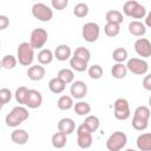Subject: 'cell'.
Here are the masks:
<instances>
[{"label": "cell", "mask_w": 151, "mask_h": 151, "mask_svg": "<svg viewBox=\"0 0 151 151\" xmlns=\"http://www.w3.org/2000/svg\"><path fill=\"white\" fill-rule=\"evenodd\" d=\"M29 117L28 110L24 106H14L5 118V123L9 127H17L27 120Z\"/></svg>", "instance_id": "obj_1"}, {"label": "cell", "mask_w": 151, "mask_h": 151, "mask_svg": "<svg viewBox=\"0 0 151 151\" xmlns=\"http://www.w3.org/2000/svg\"><path fill=\"white\" fill-rule=\"evenodd\" d=\"M17 58L20 65L22 66H29L32 65L33 60H34V48L33 46L27 42L24 41L18 46L17 50Z\"/></svg>", "instance_id": "obj_2"}, {"label": "cell", "mask_w": 151, "mask_h": 151, "mask_svg": "<svg viewBox=\"0 0 151 151\" xmlns=\"http://www.w3.org/2000/svg\"><path fill=\"white\" fill-rule=\"evenodd\" d=\"M127 144V136L122 131H114L106 140V149L109 151H120Z\"/></svg>", "instance_id": "obj_3"}, {"label": "cell", "mask_w": 151, "mask_h": 151, "mask_svg": "<svg viewBox=\"0 0 151 151\" xmlns=\"http://www.w3.org/2000/svg\"><path fill=\"white\" fill-rule=\"evenodd\" d=\"M92 131L83 123L77 127V144L80 149H88L92 145Z\"/></svg>", "instance_id": "obj_4"}, {"label": "cell", "mask_w": 151, "mask_h": 151, "mask_svg": "<svg viewBox=\"0 0 151 151\" xmlns=\"http://www.w3.org/2000/svg\"><path fill=\"white\" fill-rule=\"evenodd\" d=\"M113 114L114 118L118 120H126L130 118L131 116V110H130V105L129 101L125 98H118L114 100L113 103Z\"/></svg>", "instance_id": "obj_5"}, {"label": "cell", "mask_w": 151, "mask_h": 151, "mask_svg": "<svg viewBox=\"0 0 151 151\" xmlns=\"http://www.w3.org/2000/svg\"><path fill=\"white\" fill-rule=\"evenodd\" d=\"M32 15L39 21L47 22L53 18V11L51 7L42 2H35L32 6Z\"/></svg>", "instance_id": "obj_6"}, {"label": "cell", "mask_w": 151, "mask_h": 151, "mask_svg": "<svg viewBox=\"0 0 151 151\" xmlns=\"http://www.w3.org/2000/svg\"><path fill=\"white\" fill-rule=\"evenodd\" d=\"M83 39L87 42H96L100 35V27L97 22H86L81 29Z\"/></svg>", "instance_id": "obj_7"}, {"label": "cell", "mask_w": 151, "mask_h": 151, "mask_svg": "<svg viewBox=\"0 0 151 151\" xmlns=\"http://www.w3.org/2000/svg\"><path fill=\"white\" fill-rule=\"evenodd\" d=\"M48 39V34L47 31L45 28H34L31 32V37H29V44L33 46L34 50H40L45 46V44L47 42Z\"/></svg>", "instance_id": "obj_8"}, {"label": "cell", "mask_w": 151, "mask_h": 151, "mask_svg": "<svg viewBox=\"0 0 151 151\" xmlns=\"http://www.w3.org/2000/svg\"><path fill=\"white\" fill-rule=\"evenodd\" d=\"M126 67L127 70L137 76H144L149 71V64L146 60L142 59V58H132L129 59L126 63Z\"/></svg>", "instance_id": "obj_9"}, {"label": "cell", "mask_w": 151, "mask_h": 151, "mask_svg": "<svg viewBox=\"0 0 151 151\" xmlns=\"http://www.w3.org/2000/svg\"><path fill=\"white\" fill-rule=\"evenodd\" d=\"M134 51L142 58L151 57V41L146 38H138L134 41Z\"/></svg>", "instance_id": "obj_10"}, {"label": "cell", "mask_w": 151, "mask_h": 151, "mask_svg": "<svg viewBox=\"0 0 151 151\" xmlns=\"http://www.w3.org/2000/svg\"><path fill=\"white\" fill-rule=\"evenodd\" d=\"M70 93L76 99H83L87 94V85L83 80H76L70 87Z\"/></svg>", "instance_id": "obj_11"}, {"label": "cell", "mask_w": 151, "mask_h": 151, "mask_svg": "<svg viewBox=\"0 0 151 151\" xmlns=\"http://www.w3.org/2000/svg\"><path fill=\"white\" fill-rule=\"evenodd\" d=\"M41 104H42V96H41V93L38 90L29 88L25 105L28 109H38V107L41 106Z\"/></svg>", "instance_id": "obj_12"}, {"label": "cell", "mask_w": 151, "mask_h": 151, "mask_svg": "<svg viewBox=\"0 0 151 151\" xmlns=\"http://www.w3.org/2000/svg\"><path fill=\"white\" fill-rule=\"evenodd\" d=\"M46 74V70L41 64H37V65H32L31 67H28L27 70V77L33 80V81H39L41 79H44Z\"/></svg>", "instance_id": "obj_13"}, {"label": "cell", "mask_w": 151, "mask_h": 151, "mask_svg": "<svg viewBox=\"0 0 151 151\" xmlns=\"http://www.w3.org/2000/svg\"><path fill=\"white\" fill-rule=\"evenodd\" d=\"M71 54H72L71 47L66 44L58 45L57 48L54 50V58H57V60L59 61H66L71 59Z\"/></svg>", "instance_id": "obj_14"}, {"label": "cell", "mask_w": 151, "mask_h": 151, "mask_svg": "<svg viewBox=\"0 0 151 151\" xmlns=\"http://www.w3.org/2000/svg\"><path fill=\"white\" fill-rule=\"evenodd\" d=\"M11 139L14 144L17 145H24L28 142L29 139V134L26 130L24 129H15L12 133H11Z\"/></svg>", "instance_id": "obj_15"}, {"label": "cell", "mask_w": 151, "mask_h": 151, "mask_svg": "<svg viewBox=\"0 0 151 151\" xmlns=\"http://www.w3.org/2000/svg\"><path fill=\"white\" fill-rule=\"evenodd\" d=\"M127 29L130 32V34L134 35V37H143L146 33V26L145 24H143L139 20H133L129 24Z\"/></svg>", "instance_id": "obj_16"}, {"label": "cell", "mask_w": 151, "mask_h": 151, "mask_svg": "<svg viewBox=\"0 0 151 151\" xmlns=\"http://www.w3.org/2000/svg\"><path fill=\"white\" fill-rule=\"evenodd\" d=\"M74 130H76V123H74V120L72 118L66 117V118H63V119L59 120L58 131H61V132H64V133H66L68 136V134L73 133Z\"/></svg>", "instance_id": "obj_17"}, {"label": "cell", "mask_w": 151, "mask_h": 151, "mask_svg": "<svg viewBox=\"0 0 151 151\" xmlns=\"http://www.w3.org/2000/svg\"><path fill=\"white\" fill-rule=\"evenodd\" d=\"M136 145L142 151H151V132L139 134L136 139Z\"/></svg>", "instance_id": "obj_18"}, {"label": "cell", "mask_w": 151, "mask_h": 151, "mask_svg": "<svg viewBox=\"0 0 151 151\" xmlns=\"http://www.w3.org/2000/svg\"><path fill=\"white\" fill-rule=\"evenodd\" d=\"M65 86H66V84H65L59 77L52 78V79L48 81V88H50V91H51L52 93H54V94H59V93L64 92Z\"/></svg>", "instance_id": "obj_19"}, {"label": "cell", "mask_w": 151, "mask_h": 151, "mask_svg": "<svg viewBox=\"0 0 151 151\" xmlns=\"http://www.w3.org/2000/svg\"><path fill=\"white\" fill-rule=\"evenodd\" d=\"M51 143H52L53 147H55V149H63L66 145V143H67V134L64 133V132H61V131H58V132H55L52 136Z\"/></svg>", "instance_id": "obj_20"}, {"label": "cell", "mask_w": 151, "mask_h": 151, "mask_svg": "<svg viewBox=\"0 0 151 151\" xmlns=\"http://www.w3.org/2000/svg\"><path fill=\"white\" fill-rule=\"evenodd\" d=\"M127 67L123 63H116L111 68V76L116 79H123L127 74Z\"/></svg>", "instance_id": "obj_21"}, {"label": "cell", "mask_w": 151, "mask_h": 151, "mask_svg": "<svg viewBox=\"0 0 151 151\" xmlns=\"http://www.w3.org/2000/svg\"><path fill=\"white\" fill-rule=\"evenodd\" d=\"M54 52H52L48 48H41L38 53V61L41 65H48L53 61Z\"/></svg>", "instance_id": "obj_22"}, {"label": "cell", "mask_w": 151, "mask_h": 151, "mask_svg": "<svg viewBox=\"0 0 151 151\" xmlns=\"http://www.w3.org/2000/svg\"><path fill=\"white\" fill-rule=\"evenodd\" d=\"M105 19H106V22H113V24H122L124 21V17H123V13L117 11V9H110L106 12V15H105Z\"/></svg>", "instance_id": "obj_23"}, {"label": "cell", "mask_w": 151, "mask_h": 151, "mask_svg": "<svg viewBox=\"0 0 151 151\" xmlns=\"http://www.w3.org/2000/svg\"><path fill=\"white\" fill-rule=\"evenodd\" d=\"M57 105H58V107H59L60 110L67 111V110H70V109H72V107L74 106L73 97H72V96H66V94H64V96L59 97Z\"/></svg>", "instance_id": "obj_24"}, {"label": "cell", "mask_w": 151, "mask_h": 151, "mask_svg": "<svg viewBox=\"0 0 151 151\" xmlns=\"http://www.w3.org/2000/svg\"><path fill=\"white\" fill-rule=\"evenodd\" d=\"M70 66L76 72H84L87 70V61H84L81 59H78L76 57H71L70 59Z\"/></svg>", "instance_id": "obj_25"}, {"label": "cell", "mask_w": 151, "mask_h": 151, "mask_svg": "<svg viewBox=\"0 0 151 151\" xmlns=\"http://www.w3.org/2000/svg\"><path fill=\"white\" fill-rule=\"evenodd\" d=\"M57 77H59L65 84H72L74 81V71L72 68H61Z\"/></svg>", "instance_id": "obj_26"}, {"label": "cell", "mask_w": 151, "mask_h": 151, "mask_svg": "<svg viewBox=\"0 0 151 151\" xmlns=\"http://www.w3.org/2000/svg\"><path fill=\"white\" fill-rule=\"evenodd\" d=\"M73 109H74V112L78 116H87L91 112V105L86 101H83V100L76 103Z\"/></svg>", "instance_id": "obj_27"}, {"label": "cell", "mask_w": 151, "mask_h": 151, "mask_svg": "<svg viewBox=\"0 0 151 151\" xmlns=\"http://www.w3.org/2000/svg\"><path fill=\"white\" fill-rule=\"evenodd\" d=\"M92 132H96L98 129H99V125H100V120L97 116H93V114H87L85 120L83 122Z\"/></svg>", "instance_id": "obj_28"}, {"label": "cell", "mask_w": 151, "mask_h": 151, "mask_svg": "<svg viewBox=\"0 0 151 151\" xmlns=\"http://www.w3.org/2000/svg\"><path fill=\"white\" fill-rule=\"evenodd\" d=\"M104 32L110 38L117 37L120 32V25L119 24H113V22H106V25L104 26Z\"/></svg>", "instance_id": "obj_29"}, {"label": "cell", "mask_w": 151, "mask_h": 151, "mask_svg": "<svg viewBox=\"0 0 151 151\" xmlns=\"http://www.w3.org/2000/svg\"><path fill=\"white\" fill-rule=\"evenodd\" d=\"M73 57H76V58H78V59H81V60L88 63L90 59H91V52H90V50H87L86 47L79 46V47H77L76 51L73 52Z\"/></svg>", "instance_id": "obj_30"}, {"label": "cell", "mask_w": 151, "mask_h": 151, "mask_svg": "<svg viewBox=\"0 0 151 151\" xmlns=\"http://www.w3.org/2000/svg\"><path fill=\"white\" fill-rule=\"evenodd\" d=\"M18 64V58H15L12 54H7L1 60V66L5 70H13Z\"/></svg>", "instance_id": "obj_31"}, {"label": "cell", "mask_w": 151, "mask_h": 151, "mask_svg": "<svg viewBox=\"0 0 151 151\" xmlns=\"http://www.w3.org/2000/svg\"><path fill=\"white\" fill-rule=\"evenodd\" d=\"M112 59L116 63H124L127 60V51L124 47H118L112 52Z\"/></svg>", "instance_id": "obj_32"}, {"label": "cell", "mask_w": 151, "mask_h": 151, "mask_svg": "<svg viewBox=\"0 0 151 151\" xmlns=\"http://www.w3.org/2000/svg\"><path fill=\"white\" fill-rule=\"evenodd\" d=\"M87 73H88V76H90L91 79L97 80V79H100L103 77L104 71H103V67L100 65L94 64V65H92V66H90L87 68Z\"/></svg>", "instance_id": "obj_33"}, {"label": "cell", "mask_w": 151, "mask_h": 151, "mask_svg": "<svg viewBox=\"0 0 151 151\" xmlns=\"http://www.w3.org/2000/svg\"><path fill=\"white\" fill-rule=\"evenodd\" d=\"M73 14L77 18H85L88 14V6L85 2H79L73 8Z\"/></svg>", "instance_id": "obj_34"}, {"label": "cell", "mask_w": 151, "mask_h": 151, "mask_svg": "<svg viewBox=\"0 0 151 151\" xmlns=\"http://www.w3.org/2000/svg\"><path fill=\"white\" fill-rule=\"evenodd\" d=\"M28 91H29V88H27L26 86H20V87H18L17 88V91H15V100H17V103H19V104H24L25 105V103H26V98H27V94H28Z\"/></svg>", "instance_id": "obj_35"}, {"label": "cell", "mask_w": 151, "mask_h": 151, "mask_svg": "<svg viewBox=\"0 0 151 151\" xmlns=\"http://www.w3.org/2000/svg\"><path fill=\"white\" fill-rule=\"evenodd\" d=\"M131 125L137 131H144L149 126V120L147 119H143V118H138V117H133Z\"/></svg>", "instance_id": "obj_36"}, {"label": "cell", "mask_w": 151, "mask_h": 151, "mask_svg": "<svg viewBox=\"0 0 151 151\" xmlns=\"http://www.w3.org/2000/svg\"><path fill=\"white\" fill-rule=\"evenodd\" d=\"M145 17H146V8H145V6H143L142 4L137 2V5L134 6V8H133V11H132V13L130 15V18H133V19H143Z\"/></svg>", "instance_id": "obj_37"}, {"label": "cell", "mask_w": 151, "mask_h": 151, "mask_svg": "<svg viewBox=\"0 0 151 151\" xmlns=\"http://www.w3.org/2000/svg\"><path fill=\"white\" fill-rule=\"evenodd\" d=\"M150 116H151V111L147 106H138L134 112H133V117H138V118H143V119H150Z\"/></svg>", "instance_id": "obj_38"}, {"label": "cell", "mask_w": 151, "mask_h": 151, "mask_svg": "<svg viewBox=\"0 0 151 151\" xmlns=\"http://www.w3.org/2000/svg\"><path fill=\"white\" fill-rule=\"evenodd\" d=\"M12 99V92L9 88H6V87H2L0 90V101H1V106L6 105L9 100Z\"/></svg>", "instance_id": "obj_39"}, {"label": "cell", "mask_w": 151, "mask_h": 151, "mask_svg": "<svg viewBox=\"0 0 151 151\" xmlns=\"http://www.w3.org/2000/svg\"><path fill=\"white\" fill-rule=\"evenodd\" d=\"M136 5H137V1L136 0H127V1H125L124 5H123V13L126 17H130Z\"/></svg>", "instance_id": "obj_40"}, {"label": "cell", "mask_w": 151, "mask_h": 151, "mask_svg": "<svg viewBox=\"0 0 151 151\" xmlns=\"http://www.w3.org/2000/svg\"><path fill=\"white\" fill-rule=\"evenodd\" d=\"M51 5L57 11H63L67 7L68 0H51Z\"/></svg>", "instance_id": "obj_41"}, {"label": "cell", "mask_w": 151, "mask_h": 151, "mask_svg": "<svg viewBox=\"0 0 151 151\" xmlns=\"http://www.w3.org/2000/svg\"><path fill=\"white\" fill-rule=\"evenodd\" d=\"M143 87H144L146 91H151V73L146 74V76L143 78Z\"/></svg>", "instance_id": "obj_42"}, {"label": "cell", "mask_w": 151, "mask_h": 151, "mask_svg": "<svg viewBox=\"0 0 151 151\" xmlns=\"http://www.w3.org/2000/svg\"><path fill=\"white\" fill-rule=\"evenodd\" d=\"M9 25V19L6 15H0V29H6Z\"/></svg>", "instance_id": "obj_43"}, {"label": "cell", "mask_w": 151, "mask_h": 151, "mask_svg": "<svg viewBox=\"0 0 151 151\" xmlns=\"http://www.w3.org/2000/svg\"><path fill=\"white\" fill-rule=\"evenodd\" d=\"M145 26L151 28V11L149 13H146V17H145Z\"/></svg>", "instance_id": "obj_44"}, {"label": "cell", "mask_w": 151, "mask_h": 151, "mask_svg": "<svg viewBox=\"0 0 151 151\" xmlns=\"http://www.w3.org/2000/svg\"><path fill=\"white\" fill-rule=\"evenodd\" d=\"M149 105H150V107H151V97L149 98Z\"/></svg>", "instance_id": "obj_45"}, {"label": "cell", "mask_w": 151, "mask_h": 151, "mask_svg": "<svg viewBox=\"0 0 151 151\" xmlns=\"http://www.w3.org/2000/svg\"><path fill=\"white\" fill-rule=\"evenodd\" d=\"M33 1H38V0H33Z\"/></svg>", "instance_id": "obj_46"}]
</instances>
